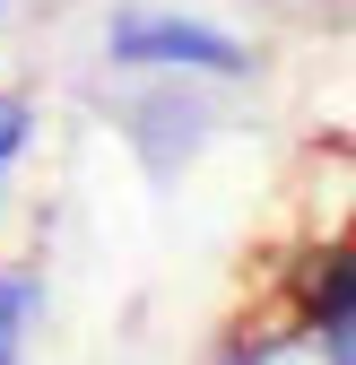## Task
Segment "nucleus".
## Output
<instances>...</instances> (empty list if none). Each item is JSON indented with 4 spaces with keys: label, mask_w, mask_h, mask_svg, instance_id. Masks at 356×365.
Wrapping results in <instances>:
<instances>
[{
    "label": "nucleus",
    "mask_w": 356,
    "mask_h": 365,
    "mask_svg": "<svg viewBox=\"0 0 356 365\" xmlns=\"http://www.w3.org/2000/svg\"><path fill=\"white\" fill-rule=\"evenodd\" d=\"M105 61H113V70H157V78H244V70H252V43L226 35V26H209V18L113 9Z\"/></svg>",
    "instance_id": "f257e3e1"
},
{
    "label": "nucleus",
    "mask_w": 356,
    "mask_h": 365,
    "mask_svg": "<svg viewBox=\"0 0 356 365\" xmlns=\"http://www.w3.org/2000/svg\"><path fill=\"white\" fill-rule=\"evenodd\" d=\"M130 130H140V157H148L157 174H174L192 140H165V130H200V105H192V96H157V105L130 113Z\"/></svg>",
    "instance_id": "7ed1b4c3"
},
{
    "label": "nucleus",
    "mask_w": 356,
    "mask_h": 365,
    "mask_svg": "<svg viewBox=\"0 0 356 365\" xmlns=\"http://www.w3.org/2000/svg\"><path fill=\"white\" fill-rule=\"evenodd\" d=\"M295 331L322 339V356L356 365V244H322L295 261Z\"/></svg>",
    "instance_id": "f03ea898"
},
{
    "label": "nucleus",
    "mask_w": 356,
    "mask_h": 365,
    "mask_svg": "<svg viewBox=\"0 0 356 365\" xmlns=\"http://www.w3.org/2000/svg\"><path fill=\"white\" fill-rule=\"evenodd\" d=\"M35 313H43V279H35V269H0V365L26 356Z\"/></svg>",
    "instance_id": "20e7f679"
},
{
    "label": "nucleus",
    "mask_w": 356,
    "mask_h": 365,
    "mask_svg": "<svg viewBox=\"0 0 356 365\" xmlns=\"http://www.w3.org/2000/svg\"><path fill=\"white\" fill-rule=\"evenodd\" d=\"M26 140H35V105L0 87V182H9V165L26 157Z\"/></svg>",
    "instance_id": "39448f33"
}]
</instances>
